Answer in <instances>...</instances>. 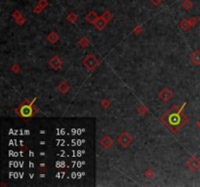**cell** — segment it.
I'll return each instance as SVG.
<instances>
[{"mask_svg": "<svg viewBox=\"0 0 200 187\" xmlns=\"http://www.w3.org/2000/svg\"><path fill=\"white\" fill-rule=\"evenodd\" d=\"M185 106V102L180 108L177 105H172L168 111L160 118V121L175 135L188 122V117L183 111Z\"/></svg>", "mask_w": 200, "mask_h": 187, "instance_id": "cell-1", "label": "cell"}, {"mask_svg": "<svg viewBox=\"0 0 200 187\" xmlns=\"http://www.w3.org/2000/svg\"><path fill=\"white\" fill-rule=\"evenodd\" d=\"M36 99H33L32 101H29L28 99H24L17 108H15V113L18 115L20 118L23 119H28L32 118L36 115L38 109L34 105V101Z\"/></svg>", "mask_w": 200, "mask_h": 187, "instance_id": "cell-2", "label": "cell"}, {"mask_svg": "<svg viewBox=\"0 0 200 187\" xmlns=\"http://www.w3.org/2000/svg\"><path fill=\"white\" fill-rule=\"evenodd\" d=\"M100 65L99 59L94 54H88L86 58L83 59V65L87 68L89 71H94Z\"/></svg>", "mask_w": 200, "mask_h": 187, "instance_id": "cell-3", "label": "cell"}, {"mask_svg": "<svg viewBox=\"0 0 200 187\" xmlns=\"http://www.w3.org/2000/svg\"><path fill=\"white\" fill-rule=\"evenodd\" d=\"M117 141L123 148H127L133 141V138L128 132H122L117 138Z\"/></svg>", "mask_w": 200, "mask_h": 187, "instance_id": "cell-4", "label": "cell"}, {"mask_svg": "<svg viewBox=\"0 0 200 187\" xmlns=\"http://www.w3.org/2000/svg\"><path fill=\"white\" fill-rule=\"evenodd\" d=\"M186 167L188 168L189 171L191 172H197L200 169V160L195 156H191V158L186 162Z\"/></svg>", "mask_w": 200, "mask_h": 187, "instance_id": "cell-5", "label": "cell"}, {"mask_svg": "<svg viewBox=\"0 0 200 187\" xmlns=\"http://www.w3.org/2000/svg\"><path fill=\"white\" fill-rule=\"evenodd\" d=\"M63 65H64V62H63V59L60 58L58 55L53 56L52 58L50 59V61H49V66L52 69L59 70V69H61L63 67Z\"/></svg>", "mask_w": 200, "mask_h": 187, "instance_id": "cell-6", "label": "cell"}, {"mask_svg": "<svg viewBox=\"0 0 200 187\" xmlns=\"http://www.w3.org/2000/svg\"><path fill=\"white\" fill-rule=\"evenodd\" d=\"M158 96H159V99H161L162 101L168 102L170 99H171L173 96H174V94H173V92L169 88L165 87V88H163L161 91L158 93Z\"/></svg>", "mask_w": 200, "mask_h": 187, "instance_id": "cell-7", "label": "cell"}, {"mask_svg": "<svg viewBox=\"0 0 200 187\" xmlns=\"http://www.w3.org/2000/svg\"><path fill=\"white\" fill-rule=\"evenodd\" d=\"M113 139L111 138V136H109L108 135H105L103 136V138L101 139V141H100V143H101V145L104 147L105 149H108L111 148V146L113 145Z\"/></svg>", "mask_w": 200, "mask_h": 187, "instance_id": "cell-8", "label": "cell"}, {"mask_svg": "<svg viewBox=\"0 0 200 187\" xmlns=\"http://www.w3.org/2000/svg\"><path fill=\"white\" fill-rule=\"evenodd\" d=\"M69 89H71V86H69V84L66 81H62L57 86V90H58V92L60 94H62V95H65V94L69 91Z\"/></svg>", "mask_w": 200, "mask_h": 187, "instance_id": "cell-9", "label": "cell"}, {"mask_svg": "<svg viewBox=\"0 0 200 187\" xmlns=\"http://www.w3.org/2000/svg\"><path fill=\"white\" fill-rule=\"evenodd\" d=\"M108 22L105 21V20L103 18V17H99L98 20L95 22V23L93 25L95 26V28L98 29V30H103V29H105V28L108 25Z\"/></svg>", "mask_w": 200, "mask_h": 187, "instance_id": "cell-10", "label": "cell"}, {"mask_svg": "<svg viewBox=\"0 0 200 187\" xmlns=\"http://www.w3.org/2000/svg\"><path fill=\"white\" fill-rule=\"evenodd\" d=\"M189 59L191 62L195 65H200V51L199 50H196V51L192 52L191 55H189Z\"/></svg>", "mask_w": 200, "mask_h": 187, "instance_id": "cell-11", "label": "cell"}, {"mask_svg": "<svg viewBox=\"0 0 200 187\" xmlns=\"http://www.w3.org/2000/svg\"><path fill=\"white\" fill-rule=\"evenodd\" d=\"M46 39L50 44H56L60 40V35L56 31H51L49 34L46 36Z\"/></svg>", "mask_w": 200, "mask_h": 187, "instance_id": "cell-12", "label": "cell"}, {"mask_svg": "<svg viewBox=\"0 0 200 187\" xmlns=\"http://www.w3.org/2000/svg\"><path fill=\"white\" fill-rule=\"evenodd\" d=\"M98 18H99V16L97 15V13L95 12V11H90L87 15H86V17H85V20L87 21L88 22H90V23H92V25H94L95 23V22L98 20Z\"/></svg>", "mask_w": 200, "mask_h": 187, "instance_id": "cell-13", "label": "cell"}, {"mask_svg": "<svg viewBox=\"0 0 200 187\" xmlns=\"http://www.w3.org/2000/svg\"><path fill=\"white\" fill-rule=\"evenodd\" d=\"M179 26L183 29V30H185V31L188 30V29H191V25H189V21H188V19H184L182 22H180Z\"/></svg>", "mask_w": 200, "mask_h": 187, "instance_id": "cell-14", "label": "cell"}, {"mask_svg": "<svg viewBox=\"0 0 200 187\" xmlns=\"http://www.w3.org/2000/svg\"><path fill=\"white\" fill-rule=\"evenodd\" d=\"M181 6L183 9L185 10V11H189V10L193 7V3L191 0H184V1L181 3Z\"/></svg>", "mask_w": 200, "mask_h": 187, "instance_id": "cell-15", "label": "cell"}, {"mask_svg": "<svg viewBox=\"0 0 200 187\" xmlns=\"http://www.w3.org/2000/svg\"><path fill=\"white\" fill-rule=\"evenodd\" d=\"M144 175H145V178H146V179H151V178H153V176H154V175H155V173H154V171L149 167V168H148L145 171V173H144Z\"/></svg>", "mask_w": 200, "mask_h": 187, "instance_id": "cell-16", "label": "cell"}, {"mask_svg": "<svg viewBox=\"0 0 200 187\" xmlns=\"http://www.w3.org/2000/svg\"><path fill=\"white\" fill-rule=\"evenodd\" d=\"M76 20H77V15L75 14V13H69V14L66 16V21L71 23H74L76 22Z\"/></svg>", "mask_w": 200, "mask_h": 187, "instance_id": "cell-17", "label": "cell"}, {"mask_svg": "<svg viewBox=\"0 0 200 187\" xmlns=\"http://www.w3.org/2000/svg\"><path fill=\"white\" fill-rule=\"evenodd\" d=\"M102 17L105 20L106 22H109V21H111V20H112L113 15H112V13H111V12H109V11H108V10H105V11L104 13H103Z\"/></svg>", "mask_w": 200, "mask_h": 187, "instance_id": "cell-18", "label": "cell"}, {"mask_svg": "<svg viewBox=\"0 0 200 187\" xmlns=\"http://www.w3.org/2000/svg\"><path fill=\"white\" fill-rule=\"evenodd\" d=\"M89 39L87 37H82L78 40V45L81 46L82 48H86L88 45H89Z\"/></svg>", "mask_w": 200, "mask_h": 187, "instance_id": "cell-19", "label": "cell"}, {"mask_svg": "<svg viewBox=\"0 0 200 187\" xmlns=\"http://www.w3.org/2000/svg\"><path fill=\"white\" fill-rule=\"evenodd\" d=\"M148 107H146V106L144 105V104H141L138 107V112H139V114L141 116H145L146 113H148Z\"/></svg>", "mask_w": 200, "mask_h": 187, "instance_id": "cell-20", "label": "cell"}, {"mask_svg": "<svg viewBox=\"0 0 200 187\" xmlns=\"http://www.w3.org/2000/svg\"><path fill=\"white\" fill-rule=\"evenodd\" d=\"M22 16L23 15H22V13H21V11H20V10H15V11L12 13V17L15 19V21H17L18 19H20Z\"/></svg>", "mask_w": 200, "mask_h": 187, "instance_id": "cell-21", "label": "cell"}, {"mask_svg": "<svg viewBox=\"0 0 200 187\" xmlns=\"http://www.w3.org/2000/svg\"><path fill=\"white\" fill-rule=\"evenodd\" d=\"M48 4H49L48 0H39L37 2V5H39L42 9H45L48 6Z\"/></svg>", "mask_w": 200, "mask_h": 187, "instance_id": "cell-22", "label": "cell"}, {"mask_svg": "<svg viewBox=\"0 0 200 187\" xmlns=\"http://www.w3.org/2000/svg\"><path fill=\"white\" fill-rule=\"evenodd\" d=\"M188 21H189V25H191V28H194V26H195L196 25H197L198 22H199V21H198V19H196L195 17H191V18L189 19Z\"/></svg>", "mask_w": 200, "mask_h": 187, "instance_id": "cell-23", "label": "cell"}, {"mask_svg": "<svg viewBox=\"0 0 200 187\" xmlns=\"http://www.w3.org/2000/svg\"><path fill=\"white\" fill-rule=\"evenodd\" d=\"M133 32H134L136 35H140L143 32V28L141 25H136L134 29H133Z\"/></svg>", "mask_w": 200, "mask_h": 187, "instance_id": "cell-24", "label": "cell"}, {"mask_svg": "<svg viewBox=\"0 0 200 187\" xmlns=\"http://www.w3.org/2000/svg\"><path fill=\"white\" fill-rule=\"evenodd\" d=\"M11 70L14 73H19L20 71H21V67H20V65H18V63H14V65H12Z\"/></svg>", "mask_w": 200, "mask_h": 187, "instance_id": "cell-25", "label": "cell"}, {"mask_svg": "<svg viewBox=\"0 0 200 187\" xmlns=\"http://www.w3.org/2000/svg\"><path fill=\"white\" fill-rule=\"evenodd\" d=\"M101 105L104 108H108L109 106H111V101H109L108 99H103L101 101Z\"/></svg>", "mask_w": 200, "mask_h": 187, "instance_id": "cell-26", "label": "cell"}, {"mask_svg": "<svg viewBox=\"0 0 200 187\" xmlns=\"http://www.w3.org/2000/svg\"><path fill=\"white\" fill-rule=\"evenodd\" d=\"M38 172H39V173H47V172H48V168H47V167H46V166H44V164H42L41 166H39Z\"/></svg>", "mask_w": 200, "mask_h": 187, "instance_id": "cell-27", "label": "cell"}, {"mask_svg": "<svg viewBox=\"0 0 200 187\" xmlns=\"http://www.w3.org/2000/svg\"><path fill=\"white\" fill-rule=\"evenodd\" d=\"M43 10H44V9H42L39 5H36L35 7L33 8V12H34L35 14H40V13H41Z\"/></svg>", "mask_w": 200, "mask_h": 187, "instance_id": "cell-28", "label": "cell"}, {"mask_svg": "<svg viewBox=\"0 0 200 187\" xmlns=\"http://www.w3.org/2000/svg\"><path fill=\"white\" fill-rule=\"evenodd\" d=\"M16 22H17V23H18V25H24V23L25 22V19L24 18V17H23V16H22V17H21V18H20V19H18V20H17V21H16Z\"/></svg>", "mask_w": 200, "mask_h": 187, "instance_id": "cell-29", "label": "cell"}, {"mask_svg": "<svg viewBox=\"0 0 200 187\" xmlns=\"http://www.w3.org/2000/svg\"><path fill=\"white\" fill-rule=\"evenodd\" d=\"M149 1H151L154 6H158V5L161 4L163 0H149Z\"/></svg>", "mask_w": 200, "mask_h": 187, "instance_id": "cell-30", "label": "cell"}, {"mask_svg": "<svg viewBox=\"0 0 200 187\" xmlns=\"http://www.w3.org/2000/svg\"><path fill=\"white\" fill-rule=\"evenodd\" d=\"M196 126H197V128L200 130V120H199V121L197 122V124H196Z\"/></svg>", "mask_w": 200, "mask_h": 187, "instance_id": "cell-31", "label": "cell"}, {"mask_svg": "<svg viewBox=\"0 0 200 187\" xmlns=\"http://www.w3.org/2000/svg\"><path fill=\"white\" fill-rule=\"evenodd\" d=\"M198 21H199V22H200V17H199V19H198Z\"/></svg>", "mask_w": 200, "mask_h": 187, "instance_id": "cell-32", "label": "cell"}]
</instances>
